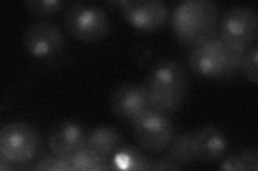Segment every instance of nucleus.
I'll list each match as a JSON object with an SVG mask.
<instances>
[{
  "label": "nucleus",
  "mask_w": 258,
  "mask_h": 171,
  "mask_svg": "<svg viewBox=\"0 0 258 171\" xmlns=\"http://www.w3.org/2000/svg\"><path fill=\"white\" fill-rule=\"evenodd\" d=\"M219 9L210 0H184L171 15V29L180 43L195 46L217 31Z\"/></svg>",
  "instance_id": "nucleus-1"
},
{
  "label": "nucleus",
  "mask_w": 258,
  "mask_h": 171,
  "mask_svg": "<svg viewBox=\"0 0 258 171\" xmlns=\"http://www.w3.org/2000/svg\"><path fill=\"white\" fill-rule=\"evenodd\" d=\"M144 88L149 95L151 108L163 112L176 110L186 97V72L176 61H159L149 73Z\"/></svg>",
  "instance_id": "nucleus-2"
},
{
  "label": "nucleus",
  "mask_w": 258,
  "mask_h": 171,
  "mask_svg": "<svg viewBox=\"0 0 258 171\" xmlns=\"http://www.w3.org/2000/svg\"><path fill=\"white\" fill-rule=\"evenodd\" d=\"M63 26L82 42H97L108 35L110 20L99 7L86 3L70 4L62 15Z\"/></svg>",
  "instance_id": "nucleus-3"
},
{
  "label": "nucleus",
  "mask_w": 258,
  "mask_h": 171,
  "mask_svg": "<svg viewBox=\"0 0 258 171\" xmlns=\"http://www.w3.org/2000/svg\"><path fill=\"white\" fill-rule=\"evenodd\" d=\"M40 149L41 137L26 122H12L0 131V152L14 164H28L38 156Z\"/></svg>",
  "instance_id": "nucleus-4"
},
{
  "label": "nucleus",
  "mask_w": 258,
  "mask_h": 171,
  "mask_svg": "<svg viewBox=\"0 0 258 171\" xmlns=\"http://www.w3.org/2000/svg\"><path fill=\"white\" fill-rule=\"evenodd\" d=\"M258 34V18L254 9L233 6L224 13L219 37L228 46L248 50L255 44Z\"/></svg>",
  "instance_id": "nucleus-5"
},
{
  "label": "nucleus",
  "mask_w": 258,
  "mask_h": 171,
  "mask_svg": "<svg viewBox=\"0 0 258 171\" xmlns=\"http://www.w3.org/2000/svg\"><path fill=\"white\" fill-rule=\"evenodd\" d=\"M228 62V46L217 36L191 47L188 67L197 77L205 79L225 78Z\"/></svg>",
  "instance_id": "nucleus-6"
},
{
  "label": "nucleus",
  "mask_w": 258,
  "mask_h": 171,
  "mask_svg": "<svg viewBox=\"0 0 258 171\" xmlns=\"http://www.w3.org/2000/svg\"><path fill=\"white\" fill-rule=\"evenodd\" d=\"M133 131L137 142L144 150L160 152L173 139V125L166 113L149 108L133 120Z\"/></svg>",
  "instance_id": "nucleus-7"
},
{
  "label": "nucleus",
  "mask_w": 258,
  "mask_h": 171,
  "mask_svg": "<svg viewBox=\"0 0 258 171\" xmlns=\"http://www.w3.org/2000/svg\"><path fill=\"white\" fill-rule=\"evenodd\" d=\"M119 10L129 26L144 34L163 28L169 19L168 7L161 0H125Z\"/></svg>",
  "instance_id": "nucleus-8"
},
{
  "label": "nucleus",
  "mask_w": 258,
  "mask_h": 171,
  "mask_svg": "<svg viewBox=\"0 0 258 171\" xmlns=\"http://www.w3.org/2000/svg\"><path fill=\"white\" fill-rule=\"evenodd\" d=\"M26 51L37 59H50L59 54L64 45L60 27L53 22L42 21L30 25L24 32Z\"/></svg>",
  "instance_id": "nucleus-9"
},
{
  "label": "nucleus",
  "mask_w": 258,
  "mask_h": 171,
  "mask_svg": "<svg viewBox=\"0 0 258 171\" xmlns=\"http://www.w3.org/2000/svg\"><path fill=\"white\" fill-rule=\"evenodd\" d=\"M86 132L82 124L75 120L57 122L48 133L47 143L54 155L70 159L85 146Z\"/></svg>",
  "instance_id": "nucleus-10"
},
{
  "label": "nucleus",
  "mask_w": 258,
  "mask_h": 171,
  "mask_svg": "<svg viewBox=\"0 0 258 171\" xmlns=\"http://www.w3.org/2000/svg\"><path fill=\"white\" fill-rule=\"evenodd\" d=\"M109 105L114 115L132 121L151 108L149 95L144 86L133 83L114 88L110 94Z\"/></svg>",
  "instance_id": "nucleus-11"
},
{
  "label": "nucleus",
  "mask_w": 258,
  "mask_h": 171,
  "mask_svg": "<svg viewBox=\"0 0 258 171\" xmlns=\"http://www.w3.org/2000/svg\"><path fill=\"white\" fill-rule=\"evenodd\" d=\"M195 157L204 164H212L228 151L227 137L214 125H205L192 131Z\"/></svg>",
  "instance_id": "nucleus-12"
},
{
  "label": "nucleus",
  "mask_w": 258,
  "mask_h": 171,
  "mask_svg": "<svg viewBox=\"0 0 258 171\" xmlns=\"http://www.w3.org/2000/svg\"><path fill=\"white\" fill-rule=\"evenodd\" d=\"M123 135L118 129L111 125H100L87 134L85 146L109 158L111 154L123 143Z\"/></svg>",
  "instance_id": "nucleus-13"
},
{
  "label": "nucleus",
  "mask_w": 258,
  "mask_h": 171,
  "mask_svg": "<svg viewBox=\"0 0 258 171\" xmlns=\"http://www.w3.org/2000/svg\"><path fill=\"white\" fill-rule=\"evenodd\" d=\"M152 161L138 148L132 144H125L120 145L114 152V155L109 161V169L151 170Z\"/></svg>",
  "instance_id": "nucleus-14"
},
{
  "label": "nucleus",
  "mask_w": 258,
  "mask_h": 171,
  "mask_svg": "<svg viewBox=\"0 0 258 171\" xmlns=\"http://www.w3.org/2000/svg\"><path fill=\"white\" fill-rule=\"evenodd\" d=\"M168 148L169 150L165 153L166 155L181 167L189 165L196 160L192 131L185 132L174 138Z\"/></svg>",
  "instance_id": "nucleus-15"
},
{
  "label": "nucleus",
  "mask_w": 258,
  "mask_h": 171,
  "mask_svg": "<svg viewBox=\"0 0 258 171\" xmlns=\"http://www.w3.org/2000/svg\"><path fill=\"white\" fill-rule=\"evenodd\" d=\"M72 170L80 171H95V170H109L108 158L101 156L100 154L88 149L87 146L78 151L69 159Z\"/></svg>",
  "instance_id": "nucleus-16"
},
{
  "label": "nucleus",
  "mask_w": 258,
  "mask_h": 171,
  "mask_svg": "<svg viewBox=\"0 0 258 171\" xmlns=\"http://www.w3.org/2000/svg\"><path fill=\"white\" fill-rule=\"evenodd\" d=\"M25 6L32 15L46 18L60 11L66 6V3L59 0H29L25 2Z\"/></svg>",
  "instance_id": "nucleus-17"
},
{
  "label": "nucleus",
  "mask_w": 258,
  "mask_h": 171,
  "mask_svg": "<svg viewBox=\"0 0 258 171\" xmlns=\"http://www.w3.org/2000/svg\"><path fill=\"white\" fill-rule=\"evenodd\" d=\"M32 169L35 170H54V171H62V170H72L70 162L68 159H63L58 156L51 155H42L36 161Z\"/></svg>",
  "instance_id": "nucleus-18"
},
{
  "label": "nucleus",
  "mask_w": 258,
  "mask_h": 171,
  "mask_svg": "<svg viewBox=\"0 0 258 171\" xmlns=\"http://www.w3.org/2000/svg\"><path fill=\"white\" fill-rule=\"evenodd\" d=\"M246 51L247 50L228 46V62L227 69H226L225 73V78L232 77L235 76L237 73H239V71L242 69V66H243V60Z\"/></svg>",
  "instance_id": "nucleus-19"
},
{
  "label": "nucleus",
  "mask_w": 258,
  "mask_h": 171,
  "mask_svg": "<svg viewBox=\"0 0 258 171\" xmlns=\"http://www.w3.org/2000/svg\"><path fill=\"white\" fill-rule=\"evenodd\" d=\"M257 61H258V47L255 43L246 51L244 60H243V66H242V70H243L245 76L254 84H257L258 81Z\"/></svg>",
  "instance_id": "nucleus-20"
},
{
  "label": "nucleus",
  "mask_w": 258,
  "mask_h": 171,
  "mask_svg": "<svg viewBox=\"0 0 258 171\" xmlns=\"http://www.w3.org/2000/svg\"><path fill=\"white\" fill-rule=\"evenodd\" d=\"M239 155L242 162H243L245 170H258V151L256 146H249V148L242 151Z\"/></svg>",
  "instance_id": "nucleus-21"
},
{
  "label": "nucleus",
  "mask_w": 258,
  "mask_h": 171,
  "mask_svg": "<svg viewBox=\"0 0 258 171\" xmlns=\"http://www.w3.org/2000/svg\"><path fill=\"white\" fill-rule=\"evenodd\" d=\"M183 167L177 165L171 158H169L166 154L160 156L158 159L152 161L151 170H180Z\"/></svg>",
  "instance_id": "nucleus-22"
},
{
  "label": "nucleus",
  "mask_w": 258,
  "mask_h": 171,
  "mask_svg": "<svg viewBox=\"0 0 258 171\" xmlns=\"http://www.w3.org/2000/svg\"><path fill=\"white\" fill-rule=\"evenodd\" d=\"M220 168L222 170H232V171H244L245 167L242 162L239 154H233V155L228 156L225 158L224 161L221 164Z\"/></svg>",
  "instance_id": "nucleus-23"
},
{
  "label": "nucleus",
  "mask_w": 258,
  "mask_h": 171,
  "mask_svg": "<svg viewBox=\"0 0 258 171\" xmlns=\"http://www.w3.org/2000/svg\"><path fill=\"white\" fill-rule=\"evenodd\" d=\"M14 162L10 160L6 155L2 153L0 154V169L2 170H11L14 168Z\"/></svg>",
  "instance_id": "nucleus-24"
}]
</instances>
